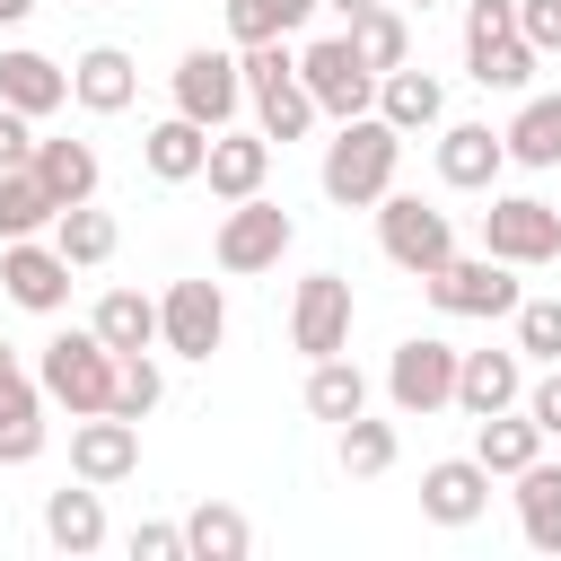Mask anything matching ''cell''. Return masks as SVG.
<instances>
[{
  "label": "cell",
  "mask_w": 561,
  "mask_h": 561,
  "mask_svg": "<svg viewBox=\"0 0 561 561\" xmlns=\"http://www.w3.org/2000/svg\"><path fill=\"white\" fill-rule=\"evenodd\" d=\"M35 175H44V193L70 210V202H96V149L88 140H35V158H26Z\"/></svg>",
  "instance_id": "obj_30"
},
{
  "label": "cell",
  "mask_w": 561,
  "mask_h": 561,
  "mask_svg": "<svg viewBox=\"0 0 561 561\" xmlns=\"http://www.w3.org/2000/svg\"><path fill=\"white\" fill-rule=\"evenodd\" d=\"M237 105H245V70H237V53L193 44V53L175 61V114H193L202 131H228Z\"/></svg>",
  "instance_id": "obj_12"
},
{
  "label": "cell",
  "mask_w": 561,
  "mask_h": 561,
  "mask_svg": "<svg viewBox=\"0 0 561 561\" xmlns=\"http://www.w3.org/2000/svg\"><path fill=\"white\" fill-rule=\"evenodd\" d=\"M254 552V526H245V508H228V500H202L193 517H184V561H245Z\"/></svg>",
  "instance_id": "obj_27"
},
{
  "label": "cell",
  "mask_w": 561,
  "mask_h": 561,
  "mask_svg": "<svg viewBox=\"0 0 561 561\" xmlns=\"http://www.w3.org/2000/svg\"><path fill=\"white\" fill-rule=\"evenodd\" d=\"M526 394V359L517 351H456V403L482 421V412H508Z\"/></svg>",
  "instance_id": "obj_21"
},
{
  "label": "cell",
  "mask_w": 561,
  "mask_h": 561,
  "mask_svg": "<svg viewBox=\"0 0 561 561\" xmlns=\"http://www.w3.org/2000/svg\"><path fill=\"white\" fill-rule=\"evenodd\" d=\"M44 237L61 245V263H70V272H96V263H114V245H123L114 210H96V202H70V210H61Z\"/></svg>",
  "instance_id": "obj_26"
},
{
  "label": "cell",
  "mask_w": 561,
  "mask_h": 561,
  "mask_svg": "<svg viewBox=\"0 0 561 561\" xmlns=\"http://www.w3.org/2000/svg\"><path fill=\"white\" fill-rule=\"evenodd\" d=\"M394 447H403V438H394V421H368V412H351V421H342V473L377 482V473L394 465Z\"/></svg>",
  "instance_id": "obj_37"
},
{
  "label": "cell",
  "mask_w": 561,
  "mask_h": 561,
  "mask_svg": "<svg viewBox=\"0 0 561 561\" xmlns=\"http://www.w3.org/2000/svg\"><path fill=\"white\" fill-rule=\"evenodd\" d=\"M394 167H403V131H394V123L368 105V114L333 123L316 184H324V202H342V210H377V202L394 193Z\"/></svg>",
  "instance_id": "obj_1"
},
{
  "label": "cell",
  "mask_w": 561,
  "mask_h": 561,
  "mask_svg": "<svg viewBox=\"0 0 561 561\" xmlns=\"http://www.w3.org/2000/svg\"><path fill=\"white\" fill-rule=\"evenodd\" d=\"M131 561H184V526H131Z\"/></svg>",
  "instance_id": "obj_43"
},
{
  "label": "cell",
  "mask_w": 561,
  "mask_h": 561,
  "mask_svg": "<svg viewBox=\"0 0 561 561\" xmlns=\"http://www.w3.org/2000/svg\"><path fill=\"white\" fill-rule=\"evenodd\" d=\"M35 18V0H0V26H26Z\"/></svg>",
  "instance_id": "obj_45"
},
{
  "label": "cell",
  "mask_w": 561,
  "mask_h": 561,
  "mask_svg": "<svg viewBox=\"0 0 561 561\" xmlns=\"http://www.w3.org/2000/svg\"><path fill=\"white\" fill-rule=\"evenodd\" d=\"M517 403H526V421H535L543 438H561V359H543V377H535Z\"/></svg>",
  "instance_id": "obj_40"
},
{
  "label": "cell",
  "mask_w": 561,
  "mask_h": 561,
  "mask_svg": "<svg viewBox=\"0 0 561 561\" xmlns=\"http://www.w3.org/2000/svg\"><path fill=\"white\" fill-rule=\"evenodd\" d=\"M500 140H508L517 167H561V96H517Z\"/></svg>",
  "instance_id": "obj_33"
},
{
  "label": "cell",
  "mask_w": 561,
  "mask_h": 561,
  "mask_svg": "<svg viewBox=\"0 0 561 561\" xmlns=\"http://www.w3.org/2000/svg\"><path fill=\"white\" fill-rule=\"evenodd\" d=\"M324 9H342V18H359V9H377V0H324Z\"/></svg>",
  "instance_id": "obj_46"
},
{
  "label": "cell",
  "mask_w": 561,
  "mask_h": 561,
  "mask_svg": "<svg viewBox=\"0 0 561 561\" xmlns=\"http://www.w3.org/2000/svg\"><path fill=\"white\" fill-rule=\"evenodd\" d=\"M158 394H167L158 359H149V351H114V412H123V421H149Z\"/></svg>",
  "instance_id": "obj_38"
},
{
  "label": "cell",
  "mask_w": 561,
  "mask_h": 561,
  "mask_svg": "<svg viewBox=\"0 0 561 561\" xmlns=\"http://www.w3.org/2000/svg\"><path fill=\"white\" fill-rule=\"evenodd\" d=\"M482 508H491L482 456H438V465H421V517H430V526H473Z\"/></svg>",
  "instance_id": "obj_16"
},
{
  "label": "cell",
  "mask_w": 561,
  "mask_h": 561,
  "mask_svg": "<svg viewBox=\"0 0 561 561\" xmlns=\"http://www.w3.org/2000/svg\"><path fill=\"white\" fill-rule=\"evenodd\" d=\"M403 9H438V0H403Z\"/></svg>",
  "instance_id": "obj_47"
},
{
  "label": "cell",
  "mask_w": 561,
  "mask_h": 561,
  "mask_svg": "<svg viewBox=\"0 0 561 561\" xmlns=\"http://www.w3.org/2000/svg\"><path fill=\"white\" fill-rule=\"evenodd\" d=\"M96 9H105V0H96Z\"/></svg>",
  "instance_id": "obj_49"
},
{
  "label": "cell",
  "mask_w": 561,
  "mask_h": 561,
  "mask_svg": "<svg viewBox=\"0 0 561 561\" xmlns=\"http://www.w3.org/2000/svg\"><path fill=\"white\" fill-rule=\"evenodd\" d=\"M508 167V140L491 123H438V184L447 193H491Z\"/></svg>",
  "instance_id": "obj_15"
},
{
  "label": "cell",
  "mask_w": 561,
  "mask_h": 561,
  "mask_svg": "<svg viewBox=\"0 0 561 561\" xmlns=\"http://www.w3.org/2000/svg\"><path fill=\"white\" fill-rule=\"evenodd\" d=\"M351 316H359L351 280H342V272H307L298 298H289V351H307V359L351 351Z\"/></svg>",
  "instance_id": "obj_11"
},
{
  "label": "cell",
  "mask_w": 561,
  "mask_h": 561,
  "mask_svg": "<svg viewBox=\"0 0 561 561\" xmlns=\"http://www.w3.org/2000/svg\"><path fill=\"white\" fill-rule=\"evenodd\" d=\"M289 237H298V219L280 210V202H263V193H245V202H228V219H219V237H210V254H219V272H272L280 254H289Z\"/></svg>",
  "instance_id": "obj_7"
},
{
  "label": "cell",
  "mask_w": 561,
  "mask_h": 561,
  "mask_svg": "<svg viewBox=\"0 0 561 561\" xmlns=\"http://www.w3.org/2000/svg\"><path fill=\"white\" fill-rule=\"evenodd\" d=\"M482 254H500V263H552L561 254V210L552 202H535V193H491V210H482Z\"/></svg>",
  "instance_id": "obj_9"
},
{
  "label": "cell",
  "mask_w": 561,
  "mask_h": 561,
  "mask_svg": "<svg viewBox=\"0 0 561 561\" xmlns=\"http://www.w3.org/2000/svg\"><path fill=\"white\" fill-rule=\"evenodd\" d=\"M35 386H44V403H61L70 421L114 412V351L96 342V324H61V333L35 351Z\"/></svg>",
  "instance_id": "obj_2"
},
{
  "label": "cell",
  "mask_w": 561,
  "mask_h": 561,
  "mask_svg": "<svg viewBox=\"0 0 561 561\" xmlns=\"http://www.w3.org/2000/svg\"><path fill=\"white\" fill-rule=\"evenodd\" d=\"M202 158H210V131H202L193 114H167V123H149V131H140V167H149L158 184H193V175H202Z\"/></svg>",
  "instance_id": "obj_24"
},
{
  "label": "cell",
  "mask_w": 561,
  "mask_h": 561,
  "mask_svg": "<svg viewBox=\"0 0 561 561\" xmlns=\"http://www.w3.org/2000/svg\"><path fill=\"white\" fill-rule=\"evenodd\" d=\"M491 35H517V0H465V53Z\"/></svg>",
  "instance_id": "obj_41"
},
{
  "label": "cell",
  "mask_w": 561,
  "mask_h": 561,
  "mask_svg": "<svg viewBox=\"0 0 561 561\" xmlns=\"http://www.w3.org/2000/svg\"><path fill=\"white\" fill-rule=\"evenodd\" d=\"M517 482V526H526V543L535 552H561V465H526V473H508Z\"/></svg>",
  "instance_id": "obj_28"
},
{
  "label": "cell",
  "mask_w": 561,
  "mask_h": 561,
  "mask_svg": "<svg viewBox=\"0 0 561 561\" xmlns=\"http://www.w3.org/2000/svg\"><path fill=\"white\" fill-rule=\"evenodd\" d=\"M26 158H35V123L18 105H0V167H26Z\"/></svg>",
  "instance_id": "obj_44"
},
{
  "label": "cell",
  "mask_w": 561,
  "mask_h": 561,
  "mask_svg": "<svg viewBox=\"0 0 561 561\" xmlns=\"http://www.w3.org/2000/svg\"><path fill=\"white\" fill-rule=\"evenodd\" d=\"M298 88H307V96H316V114H333V123H351V114H368V105H377V70L351 53V35L307 44V53H298Z\"/></svg>",
  "instance_id": "obj_8"
},
{
  "label": "cell",
  "mask_w": 561,
  "mask_h": 561,
  "mask_svg": "<svg viewBox=\"0 0 561 561\" xmlns=\"http://www.w3.org/2000/svg\"><path fill=\"white\" fill-rule=\"evenodd\" d=\"M0 105H18L26 123H44V114H61V105H70V70H61L53 53L9 44V53H0Z\"/></svg>",
  "instance_id": "obj_18"
},
{
  "label": "cell",
  "mask_w": 561,
  "mask_h": 561,
  "mask_svg": "<svg viewBox=\"0 0 561 561\" xmlns=\"http://www.w3.org/2000/svg\"><path fill=\"white\" fill-rule=\"evenodd\" d=\"M70 473L79 482H131L140 473V421H123V412H88V421H70Z\"/></svg>",
  "instance_id": "obj_14"
},
{
  "label": "cell",
  "mask_w": 561,
  "mask_h": 561,
  "mask_svg": "<svg viewBox=\"0 0 561 561\" xmlns=\"http://www.w3.org/2000/svg\"><path fill=\"white\" fill-rule=\"evenodd\" d=\"M377 114H386L394 131H438V123H447V88H438V70H412V61L377 70Z\"/></svg>",
  "instance_id": "obj_19"
},
{
  "label": "cell",
  "mask_w": 561,
  "mask_h": 561,
  "mask_svg": "<svg viewBox=\"0 0 561 561\" xmlns=\"http://www.w3.org/2000/svg\"><path fill=\"white\" fill-rule=\"evenodd\" d=\"M44 543H53V552H70V561L105 552V500H96V482H70V491H53V500H44Z\"/></svg>",
  "instance_id": "obj_23"
},
{
  "label": "cell",
  "mask_w": 561,
  "mask_h": 561,
  "mask_svg": "<svg viewBox=\"0 0 561 561\" xmlns=\"http://www.w3.org/2000/svg\"><path fill=\"white\" fill-rule=\"evenodd\" d=\"M386 403H394L403 421L447 412V403H456V342H438V333L394 342V359H386Z\"/></svg>",
  "instance_id": "obj_6"
},
{
  "label": "cell",
  "mask_w": 561,
  "mask_h": 561,
  "mask_svg": "<svg viewBox=\"0 0 561 561\" xmlns=\"http://www.w3.org/2000/svg\"><path fill=\"white\" fill-rule=\"evenodd\" d=\"M535 61H543V53H535L526 35H491V44L465 53L473 88H491V96H526V88H535Z\"/></svg>",
  "instance_id": "obj_29"
},
{
  "label": "cell",
  "mask_w": 561,
  "mask_h": 561,
  "mask_svg": "<svg viewBox=\"0 0 561 561\" xmlns=\"http://www.w3.org/2000/svg\"><path fill=\"white\" fill-rule=\"evenodd\" d=\"M508 324H517V359H561V298H517Z\"/></svg>",
  "instance_id": "obj_39"
},
{
  "label": "cell",
  "mask_w": 561,
  "mask_h": 561,
  "mask_svg": "<svg viewBox=\"0 0 561 561\" xmlns=\"http://www.w3.org/2000/svg\"><path fill=\"white\" fill-rule=\"evenodd\" d=\"M44 456V386L9 359L0 368V465H35Z\"/></svg>",
  "instance_id": "obj_22"
},
{
  "label": "cell",
  "mask_w": 561,
  "mask_h": 561,
  "mask_svg": "<svg viewBox=\"0 0 561 561\" xmlns=\"http://www.w3.org/2000/svg\"><path fill=\"white\" fill-rule=\"evenodd\" d=\"M0 289H9V307H26V316H61V307H70V263H61V245H53V237H0Z\"/></svg>",
  "instance_id": "obj_13"
},
{
  "label": "cell",
  "mask_w": 561,
  "mask_h": 561,
  "mask_svg": "<svg viewBox=\"0 0 561 561\" xmlns=\"http://www.w3.org/2000/svg\"><path fill=\"white\" fill-rule=\"evenodd\" d=\"M473 456H482L491 482H500V473H526V465L543 456V430H535L517 403H508V412H482V421H473Z\"/></svg>",
  "instance_id": "obj_25"
},
{
  "label": "cell",
  "mask_w": 561,
  "mask_h": 561,
  "mask_svg": "<svg viewBox=\"0 0 561 561\" xmlns=\"http://www.w3.org/2000/svg\"><path fill=\"white\" fill-rule=\"evenodd\" d=\"M88 324L105 351H158V298H140V289H105Z\"/></svg>",
  "instance_id": "obj_31"
},
{
  "label": "cell",
  "mask_w": 561,
  "mask_h": 561,
  "mask_svg": "<svg viewBox=\"0 0 561 561\" xmlns=\"http://www.w3.org/2000/svg\"><path fill=\"white\" fill-rule=\"evenodd\" d=\"M307 412L316 421H351V412H368V377L351 368V351H333V359H307Z\"/></svg>",
  "instance_id": "obj_32"
},
{
  "label": "cell",
  "mask_w": 561,
  "mask_h": 561,
  "mask_svg": "<svg viewBox=\"0 0 561 561\" xmlns=\"http://www.w3.org/2000/svg\"><path fill=\"white\" fill-rule=\"evenodd\" d=\"M61 219V202L44 193L35 167H0V237H44Z\"/></svg>",
  "instance_id": "obj_34"
},
{
  "label": "cell",
  "mask_w": 561,
  "mask_h": 561,
  "mask_svg": "<svg viewBox=\"0 0 561 561\" xmlns=\"http://www.w3.org/2000/svg\"><path fill=\"white\" fill-rule=\"evenodd\" d=\"M140 96V61L123 53V44H88L79 61H70V105L79 114H123Z\"/></svg>",
  "instance_id": "obj_17"
},
{
  "label": "cell",
  "mask_w": 561,
  "mask_h": 561,
  "mask_svg": "<svg viewBox=\"0 0 561 561\" xmlns=\"http://www.w3.org/2000/svg\"><path fill=\"white\" fill-rule=\"evenodd\" d=\"M9 359H18V351H9V342H0V368H9Z\"/></svg>",
  "instance_id": "obj_48"
},
{
  "label": "cell",
  "mask_w": 561,
  "mask_h": 561,
  "mask_svg": "<svg viewBox=\"0 0 561 561\" xmlns=\"http://www.w3.org/2000/svg\"><path fill=\"white\" fill-rule=\"evenodd\" d=\"M324 0H228V44H280L316 18Z\"/></svg>",
  "instance_id": "obj_36"
},
{
  "label": "cell",
  "mask_w": 561,
  "mask_h": 561,
  "mask_svg": "<svg viewBox=\"0 0 561 561\" xmlns=\"http://www.w3.org/2000/svg\"><path fill=\"white\" fill-rule=\"evenodd\" d=\"M377 245H386V263L394 272H438L447 254H456V219L438 210V202H421V193H386L377 202Z\"/></svg>",
  "instance_id": "obj_4"
},
{
  "label": "cell",
  "mask_w": 561,
  "mask_h": 561,
  "mask_svg": "<svg viewBox=\"0 0 561 561\" xmlns=\"http://www.w3.org/2000/svg\"><path fill=\"white\" fill-rule=\"evenodd\" d=\"M219 342H228V298H219V280H167V298H158V351L210 359Z\"/></svg>",
  "instance_id": "obj_10"
},
{
  "label": "cell",
  "mask_w": 561,
  "mask_h": 561,
  "mask_svg": "<svg viewBox=\"0 0 561 561\" xmlns=\"http://www.w3.org/2000/svg\"><path fill=\"white\" fill-rule=\"evenodd\" d=\"M237 70H245V105H254V131H263V140H307V131L324 123L316 96L298 88L289 35H280V44H237Z\"/></svg>",
  "instance_id": "obj_3"
},
{
  "label": "cell",
  "mask_w": 561,
  "mask_h": 561,
  "mask_svg": "<svg viewBox=\"0 0 561 561\" xmlns=\"http://www.w3.org/2000/svg\"><path fill=\"white\" fill-rule=\"evenodd\" d=\"M421 289H430L438 316H508L526 298L517 289V263H500V254H447L438 272H421Z\"/></svg>",
  "instance_id": "obj_5"
},
{
  "label": "cell",
  "mask_w": 561,
  "mask_h": 561,
  "mask_svg": "<svg viewBox=\"0 0 561 561\" xmlns=\"http://www.w3.org/2000/svg\"><path fill=\"white\" fill-rule=\"evenodd\" d=\"M517 35L535 53H561V0H517Z\"/></svg>",
  "instance_id": "obj_42"
},
{
  "label": "cell",
  "mask_w": 561,
  "mask_h": 561,
  "mask_svg": "<svg viewBox=\"0 0 561 561\" xmlns=\"http://www.w3.org/2000/svg\"><path fill=\"white\" fill-rule=\"evenodd\" d=\"M263 175H272V140H263V131H210L202 184H210L219 202H245V193H263Z\"/></svg>",
  "instance_id": "obj_20"
},
{
  "label": "cell",
  "mask_w": 561,
  "mask_h": 561,
  "mask_svg": "<svg viewBox=\"0 0 561 561\" xmlns=\"http://www.w3.org/2000/svg\"><path fill=\"white\" fill-rule=\"evenodd\" d=\"M342 35H351V53H359L368 70H394V61H412V18H403V9H386V0H377V9H359Z\"/></svg>",
  "instance_id": "obj_35"
}]
</instances>
